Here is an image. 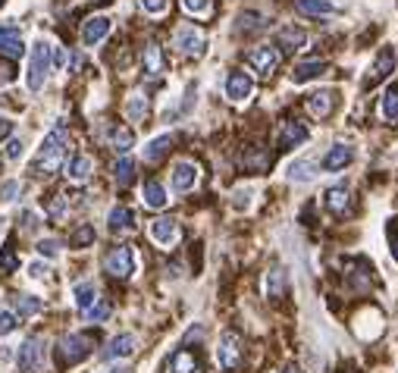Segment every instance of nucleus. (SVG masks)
I'll use <instances>...</instances> for the list:
<instances>
[{"instance_id": "1", "label": "nucleus", "mask_w": 398, "mask_h": 373, "mask_svg": "<svg viewBox=\"0 0 398 373\" xmlns=\"http://www.w3.org/2000/svg\"><path fill=\"white\" fill-rule=\"evenodd\" d=\"M66 148H69V132L63 126H53L51 132L44 135L41 148H38V157H35V173L38 176H51L63 166L66 160Z\"/></svg>"}, {"instance_id": "2", "label": "nucleus", "mask_w": 398, "mask_h": 373, "mask_svg": "<svg viewBox=\"0 0 398 373\" xmlns=\"http://www.w3.org/2000/svg\"><path fill=\"white\" fill-rule=\"evenodd\" d=\"M47 72H51V44L44 41H35L32 44V53H29V76H25V82H29V91H41L44 82H47Z\"/></svg>"}, {"instance_id": "3", "label": "nucleus", "mask_w": 398, "mask_h": 373, "mask_svg": "<svg viewBox=\"0 0 398 373\" xmlns=\"http://www.w3.org/2000/svg\"><path fill=\"white\" fill-rule=\"evenodd\" d=\"M16 364L22 373H32V370H44L47 364V342L41 336H32L19 345V355H16Z\"/></svg>"}, {"instance_id": "4", "label": "nucleus", "mask_w": 398, "mask_h": 373, "mask_svg": "<svg viewBox=\"0 0 398 373\" xmlns=\"http://www.w3.org/2000/svg\"><path fill=\"white\" fill-rule=\"evenodd\" d=\"M104 270L110 276H117V280H129L135 273V251L132 245H117L110 251V254L104 257Z\"/></svg>"}, {"instance_id": "5", "label": "nucleus", "mask_w": 398, "mask_h": 373, "mask_svg": "<svg viewBox=\"0 0 398 373\" xmlns=\"http://www.w3.org/2000/svg\"><path fill=\"white\" fill-rule=\"evenodd\" d=\"M91 348H94L91 336H82V332H69V336L60 339V358H63L66 364L85 361V358L91 355Z\"/></svg>"}, {"instance_id": "6", "label": "nucleus", "mask_w": 398, "mask_h": 373, "mask_svg": "<svg viewBox=\"0 0 398 373\" xmlns=\"http://www.w3.org/2000/svg\"><path fill=\"white\" fill-rule=\"evenodd\" d=\"M173 41H176V51L185 53V57H201L207 47V38L201 29H194V25H179L176 35H173Z\"/></svg>"}, {"instance_id": "7", "label": "nucleus", "mask_w": 398, "mask_h": 373, "mask_svg": "<svg viewBox=\"0 0 398 373\" xmlns=\"http://www.w3.org/2000/svg\"><path fill=\"white\" fill-rule=\"evenodd\" d=\"M217 361L223 370H235L241 364V336L232 329H226L220 336V348H217Z\"/></svg>"}, {"instance_id": "8", "label": "nucleus", "mask_w": 398, "mask_h": 373, "mask_svg": "<svg viewBox=\"0 0 398 373\" xmlns=\"http://www.w3.org/2000/svg\"><path fill=\"white\" fill-rule=\"evenodd\" d=\"M151 239L157 242L160 248H173L182 239V229L173 216H157V220L151 223Z\"/></svg>"}, {"instance_id": "9", "label": "nucleus", "mask_w": 398, "mask_h": 373, "mask_svg": "<svg viewBox=\"0 0 398 373\" xmlns=\"http://www.w3.org/2000/svg\"><path fill=\"white\" fill-rule=\"evenodd\" d=\"M254 91V79L248 76V72L241 70H232L226 76V98L232 100V104H241V100H248Z\"/></svg>"}, {"instance_id": "10", "label": "nucleus", "mask_w": 398, "mask_h": 373, "mask_svg": "<svg viewBox=\"0 0 398 373\" xmlns=\"http://www.w3.org/2000/svg\"><path fill=\"white\" fill-rule=\"evenodd\" d=\"M248 66H251L258 76H270V72L279 66V51H276V47H270V44L254 47V51L248 53Z\"/></svg>"}, {"instance_id": "11", "label": "nucleus", "mask_w": 398, "mask_h": 373, "mask_svg": "<svg viewBox=\"0 0 398 373\" xmlns=\"http://www.w3.org/2000/svg\"><path fill=\"white\" fill-rule=\"evenodd\" d=\"M135 348H138V339L132 336V332H119V336L110 339V345L104 348V361H126V358L135 355Z\"/></svg>"}, {"instance_id": "12", "label": "nucleus", "mask_w": 398, "mask_h": 373, "mask_svg": "<svg viewBox=\"0 0 398 373\" xmlns=\"http://www.w3.org/2000/svg\"><path fill=\"white\" fill-rule=\"evenodd\" d=\"M198 185V166L192 164V160H179L176 166H173V188H176L179 195L192 192V188Z\"/></svg>"}, {"instance_id": "13", "label": "nucleus", "mask_w": 398, "mask_h": 373, "mask_svg": "<svg viewBox=\"0 0 398 373\" xmlns=\"http://www.w3.org/2000/svg\"><path fill=\"white\" fill-rule=\"evenodd\" d=\"M392 72H395V53L386 47V51H383L380 57H376V63L370 66V76L364 79V88H373L376 82H383V79L392 76Z\"/></svg>"}, {"instance_id": "14", "label": "nucleus", "mask_w": 398, "mask_h": 373, "mask_svg": "<svg viewBox=\"0 0 398 373\" xmlns=\"http://www.w3.org/2000/svg\"><path fill=\"white\" fill-rule=\"evenodd\" d=\"M301 141H307V126L305 123H286L279 129L276 145H279V151H292V148H298Z\"/></svg>"}, {"instance_id": "15", "label": "nucleus", "mask_w": 398, "mask_h": 373, "mask_svg": "<svg viewBox=\"0 0 398 373\" xmlns=\"http://www.w3.org/2000/svg\"><path fill=\"white\" fill-rule=\"evenodd\" d=\"M352 160H354L352 148H348V145H336V148H329V151L323 154V169H326V173H339V169H345Z\"/></svg>"}, {"instance_id": "16", "label": "nucleus", "mask_w": 398, "mask_h": 373, "mask_svg": "<svg viewBox=\"0 0 398 373\" xmlns=\"http://www.w3.org/2000/svg\"><path fill=\"white\" fill-rule=\"evenodd\" d=\"M107 35H110V19H107V16H91L88 22H85V29H82V41H85V47L100 44Z\"/></svg>"}, {"instance_id": "17", "label": "nucleus", "mask_w": 398, "mask_h": 373, "mask_svg": "<svg viewBox=\"0 0 398 373\" xmlns=\"http://www.w3.org/2000/svg\"><path fill=\"white\" fill-rule=\"evenodd\" d=\"M0 53H6V57H22L25 53V44H22L19 29H13V25H0Z\"/></svg>"}, {"instance_id": "18", "label": "nucleus", "mask_w": 398, "mask_h": 373, "mask_svg": "<svg viewBox=\"0 0 398 373\" xmlns=\"http://www.w3.org/2000/svg\"><path fill=\"white\" fill-rule=\"evenodd\" d=\"M333 107H336V91H314L307 98V113L310 117H317V119L329 117Z\"/></svg>"}, {"instance_id": "19", "label": "nucleus", "mask_w": 398, "mask_h": 373, "mask_svg": "<svg viewBox=\"0 0 398 373\" xmlns=\"http://www.w3.org/2000/svg\"><path fill=\"white\" fill-rule=\"evenodd\" d=\"M326 70H329V66L323 63V60H305V63H298V66H295V72H292V82H295V85H305V82H310V79H320V76H326Z\"/></svg>"}, {"instance_id": "20", "label": "nucleus", "mask_w": 398, "mask_h": 373, "mask_svg": "<svg viewBox=\"0 0 398 373\" xmlns=\"http://www.w3.org/2000/svg\"><path fill=\"white\" fill-rule=\"evenodd\" d=\"M107 223H110V233L113 235H126L135 229V214L129 207H113L110 216H107Z\"/></svg>"}, {"instance_id": "21", "label": "nucleus", "mask_w": 398, "mask_h": 373, "mask_svg": "<svg viewBox=\"0 0 398 373\" xmlns=\"http://www.w3.org/2000/svg\"><path fill=\"white\" fill-rule=\"evenodd\" d=\"M166 373H201V364L188 348H179L166 364Z\"/></svg>"}, {"instance_id": "22", "label": "nucleus", "mask_w": 398, "mask_h": 373, "mask_svg": "<svg viewBox=\"0 0 398 373\" xmlns=\"http://www.w3.org/2000/svg\"><path fill=\"white\" fill-rule=\"evenodd\" d=\"M91 169H94V160L88 157V154H76V157L66 164V179L69 182H85L91 176Z\"/></svg>"}, {"instance_id": "23", "label": "nucleus", "mask_w": 398, "mask_h": 373, "mask_svg": "<svg viewBox=\"0 0 398 373\" xmlns=\"http://www.w3.org/2000/svg\"><path fill=\"white\" fill-rule=\"evenodd\" d=\"M380 113L389 126H398V82L389 85L383 91V100H380Z\"/></svg>"}, {"instance_id": "24", "label": "nucleus", "mask_w": 398, "mask_h": 373, "mask_svg": "<svg viewBox=\"0 0 398 373\" xmlns=\"http://www.w3.org/2000/svg\"><path fill=\"white\" fill-rule=\"evenodd\" d=\"M323 198H326V210H329V214H345L348 204H352L345 182H342V185H333L326 195H323Z\"/></svg>"}, {"instance_id": "25", "label": "nucleus", "mask_w": 398, "mask_h": 373, "mask_svg": "<svg viewBox=\"0 0 398 373\" xmlns=\"http://www.w3.org/2000/svg\"><path fill=\"white\" fill-rule=\"evenodd\" d=\"M164 51H160V44H147L145 47V72L151 79H160L164 76Z\"/></svg>"}, {"instance_id": "26", "label": "nucleus", "mask_w": 398, "mask_h": 373, "mask_svg": "<svg viewBox=\"0 0 398 373\" xmlns=\"http://www.w3.org/2000/svg\"><path fill=\"white\" fill-rule=\"evenodd\" d=\"M141 198H145V204L151 207V210H164L166 201H170V198H166V188L160 185V182H154V179L145 182V192H141Z\"/></svg>"}, {"instance_id": "27", "label": "nucleus", "mask_w": 398, "mask_h": 373, "mask_svg": "<svg viewBox=\"0 0 398 373\" xmlns=\"http://www.w3.org/2000/svg\"><path fill=\"white\" fill-rule=\"evenodd\" d=\"M170 145H173V135H157V138H151V141H147V148H145V160H147V164L164 160L166 151H170Z\"/></svg>"}, {"instance_id": "28", "label": "nucleus", "mask_w": 398, "mask_h": 373, "mask_svg": "<svg viewBox=\"0 0 398 373\" xmlns=\"http://www.w3.org/2000/svg\"><path fill=\"white\" fill-rule=\"evenodd\" d=\"M72 295H76V308L82 310V314H88L94 308V301H98V289H94V282H79L76 289H72Z\"/></svg>"}, {"instance_id": "29", "label": "nucleus", "mask_w": 398, "mask_h": 373, "mask_svg": "<svg viewBox=\"0 0 398 373\" xmlns=\"http://www.w3.org/2000/svg\"><path fill=\"white\" fill-rule=\"evenodd\" d=\"M307 41V35L301 29H295V25H288V29H282L279 32V47L286 53H292V51H298V47H305Z\"/></svg>"}, {"instance_id": "30", "label": "nucleus", "mask_w": 398, "mask_h": 373, "mask_svg": "<svg viewBox=\"0 0 398 373\" xmlns=\"http://www.w3.org/2000/svg\"><path fill=\"white\" fill-rule=\"evenodd\" d=\"M286 176L292 182H310L317 176V166H314V160H295V164H288Z\"/></svg>"}, {"instance_id": "31", "label": "nucleus", "mask_w": 398, "mask_h": 373, "mask_svg": "<svg viewBox=\"0 0 398 373\" xmlns=\"http://www.w3.org/2000/svg\"><path fill=\"white\" fill-rule=\"evenodd\" d=\"M126 117H129L132 123H141V119L147 117V98L141 91L129 94V100H126Z\"/></svg>"}, {"instance_id": "32", "label": "nucleus", "mask_w": 398, "mask_h": 373, "mask_svg": "<svg viewBox=\"0 0 398 373\" xmlns=\"http://www.w3.org/2000/svg\"><path fill=\"white\" fill-rule=\"evenodd\" d=\"M264 289H267V298H282V292H286V270H279V267L270 270L264 280Z\"/></svg>"}, {"instance_id": "33", "label": "nucleus", "mask_w": 398, "mask_h": 373, "mask_svg": "<svg viewBox=\"0 0 398 373\" xmlns=\"http://www.w3.org/2000/svg\"><path fill=\"white\" fill-rule=\"evenodd\" d=\"M298 13H305V16H329V13H336V6L329 0H298Z\"/></svg>"}, {"instance_id": "34", "label": "nucleus", "mask_w": 398, "mask_h": 373, "mask_svg": "<svg viewBox=\"0 0 398 373\" xmlns=\"http://www.w3.org/2000/svg\"><path fill=\"white\" fill-rule=\"evenodd\" d=\"M110 141H113V148H117L119 154H126L135 145V135H132V129L117 126V129H113V135H110Z\"/></svg>"}, {"instance_id": "35", "label": "nucleus", "mask_w": 398, "mask_h": 373, "mask_svg": "<svg viewBox=\"0 0 398 373\" xmlns=\"http://www.w3.org/2000/svg\"><path fill=\"white\" fill-rule=\"evenodd\" d=\"M91 242H94V226H88V223L76 226V233L69 235V245H72V248H88Z\"/></svg>"}, {"instance_id": "36", "label": "nucleus", "mask_w": 398, "mask_h": 373, "mask_svg": "<svg viewBox=\"0 0 398 373\" xmlns=\"http://www.w3.org/2000/svg\"><path fill=\"white\" fill-rule=\"evenodd\" d=\"M113 173H117V182H119V185H129V182L135 179V160H132V157L117 160V169H113Z\"/></svg>"}, {"instance_id": "37", "label": "nucleus", "mask_w": 398, "mask_h": 373, "mask_svg": "<svg viewBox=\"0 0 398 373\" xmlns=\"http://www.w3.org/2000/svg\"><path fill=\"white\" fill-rule=\"evenodd\" d=\"M41 308H44L41 298H35V295H22V298H19V317H35Z\"/></svg>"}, {"instance_id": "38", "label": "nucleus", "mask_w": 398, "mask_h": 373, "mask_svg": "<svg viewBox=\"0 0 398 373\" xmlns=\"http://www.w3.org/2000/svg\"><path fill=\"white\" fill-rule=\"evenodd\" d=\"M85 317H88L91 323H104L107 317H110V301H107V298H98V301H94V308Z\"/></svg>"}, {"instance_id": "39", "label": "nucleus", "mask_w": 398, "mask_h": 373, "mask_svg": "<svg viewBox=\"0 0 398 373\" xmlns=\"http://www.w3.org/2000/svg\"><path fill=\"white\" fill-rule=\"evenodd\" d=\"M254 29H264V16H258V13H241L239 32H254Z\"/></svg>"}, {"instance_id": "40", "label": "nucleus", "mask_w": 398, "mask_h": 373, "mask_svg": "<svg viewBox=\"0 0 398 373\" xmlns=\"http://www.w3.org/2000/svg\"><path fill=\"white\" fill-rule=\"evenodd\" d=\"M182 6H185L192 16H207V13H211V0H182Z\"/></svg>"}, {"instance_id": "41", "label": "nucleus", "mask_w": 398, "mask_h": 373, "mask_svg": "<svg viewBox=\"0 0 398 373\" xmlns=\"http://www.w3.org/2000/svg\"><path fill=\"white\" fill-rule=\"evenodd\" d=\"M0 270H4V273H13V270H19V257L13 254L10 248L0 251Z\"/></svg>"}, {"instance_id": "42", "label": "nucleus", "mask_w": 398, "mask_h": 373, "mask_svg": "<svg viewBox=\"0 0 398 373\" xmlns=\"http://www.w3.org/2000/svg\"><path fill=\"white\" fill-rule=\"evenodd\" d=\"M38 254L41 257H60V242L57 239H41L38 242Z\"/></svg>"}, {"instance_id": "43", "label": "nucleus", "mask_w": 398, "mask_h": 373, "mask_svg": "<svg viewBox=\"0 0 398 373\" xmlns=\"http://www.w3.org/2000/svg\"><path fill=\"white\" fill-rule=\"evenodd\" d=\"M141 6H145V13H151V16H164L170 0H141Z\"/></svg>"}, {"instance_id": "44", "label": "nucleus", "mask_w": 398, "mask_h": 373, "mask_svg": "<svg viewBox=\"0 0 398 373\" xmlns=\"http://www.w3.org/2000/svg\"><path fill=\"white\" fill-rule=\"evenodd\" d=\"M13 329H16V317L10 310H0V336H10Z\"/></svg>"}, {"instance_id": "45", "label": "nucleus", "mask_w": 398, "mask_h": 373, "mask_svg": "<svg viewBox=\"0 0 398 373\" xmlns=\"http://www.w3.org/2000/svg\"><path fill=\"white\" fill-rule=\"evenodd\" d=\"M22 151H25L22 138H10V141H6V157H10V160H19V157H22Z\"/></svg>"}, {"instance_id": "46", "label": "nucleus", "mask_w": 398, "mask_h": 373, "mask_svg": "<svg viewBox=\"0 0 398 373\" xmlns=\"http://www.w3.org/2000/svg\"><path fill=\"white\" fill-rule=\"evenodd\" d=\"M63 214H66V198L63 195H57L53 204H51V220H63Z\"/></svg>"}, {"instance_id": "47", "label": "nucleus", "mask_w": 398, "mask_h": 373, "mask_svg": "<svg viewBox=\"0 0 398 373\" xmlns=\"http://www.w3.org/2000/svg\"><path fill=\"white\" fill-rule=\"evenodd\" d=\"M13 79H16V70H13V63L0 60V85H10Z\"/></svg>"}, {"instance_id": "48", "label": "nucleus", "mask_w": 398, "mask_h": 373, "mask_svg": "<svg viewBox=\"0 0 398 373\" xmlns=\"http://www.w3.org/2000/svg\"><path fill=\"white\" fill-rule=\"evenodd\" d=\"M22 223H25V233H35V229H38V216L35 214H32V210H25V214H22Z\"/></svg>"}, {"instance_id": "49", "label": "nucleus", "mask_w": 398, "mask_h": 373, "mask_svg": "<svg viewBox=\"0 0 398 373\" xmlns=\"http://www.w3.org/2000/svg\"><path fill=\"white\" fill-rule=\"evenodd\" d=\"M389 242H392V251H395V261H398V220L389 223Z\"/></svg>"}, {"instance_id": "50", "label": "nucleus", "mask_w": 398, "mask_h": 373, "mask_svg": "<svg viewBox=\"0 0 398 373\" xmlns=\"http://www.w3.org/2000/svg\"><path fill=\"white\" fill-rule=\"evenodd\" d=\"M51 53H53V66H57V70H63V66H66V53H63V47H51Z\"/></svg>"}, {"instance_id": "51", "label": "nucleus", "mask_w": 398, "mask_h": 373, "mask_svg": "<svg viewBox=\"0 0 398 373\" xmlns=\"http://www.w3.org/2000/svg\"><path fill=\"white\" fill-rule=\"evenodd\" d=\"M29 276L41 280V276H47V267H44V263H32V267H29Z\"/></svg>"}, {"instance_id": "52", "label": "nucleus", "mask_w": 398, "mask_h": 373, "mask_svg": "<svg viewBox=\"0 0 398 373\" xmlns=\"http://www.w3.org/2000/svg\"><path fill=\"white\" fill-rule=\"evenodd\" d=\"M10 132H13V123H10L6 117H0V138H6Z\"/></svg>"}, {"instance_id": "53", "label": "nucleus", "mask_w": 398, "mask_h": 373, "mask_svg": "<svg viewBox=\"0 0 398 373\" xmlns=\"http://www.w3.org/2000/svg\"><path fill=\"white\" fill-rule=\"evenodd\" d=\"M16 192H19V185H16V182H10V185H6L0 195H4V201H13V195H16Z\"/></svg>"}, {"instance_id": "54", "label": "nucleus", "mask_w": 398, "mask_h": 373, "mask_svg": "<svg viewBox=\"0 0 398 373\" xmlns=\"http://www.w3.org/2000/svg\"><path fill=\"white\" fill-rule=\"evenodd\" d=\"M248 195L251 192H235V207H248Z\"/></svg>"}, {"instance_id": "55", "label": "nucleus", "mask_w": 398, "mask_h": 373, "mask_svg": "<svg viewBox=\"0 0 398 373\" xmlns=\"http://www.w3.org/2000/svg\"><path fill=\"white\" fill-rule=\"evenodd\" d=\"M286 373H301L298 367H286Z\"/></svg>"}, {"instance_id": "56", "label": "nucleus", "mask_w": 398, "mask_h": 373, "mask_svg": "<svg viewBox=\"0 0 398 373\" xmlns=\"http://www.w3.org/2000/svg\"><path fill=\"white\" fill-rule=\"evenodd\" d=\"M113 373H126V370H113Z\"/></svg>"}, {"instance_id": "57", "label": "nucleus", "mask_w": 398, "mask_h": 373, "mask_svg": "<svg viewBox=\"0 0 398 373\" xmlns=\"http://www.w3.org/2000/svg\"><path fill=\"white\" fill-rule=\"evenodd\" d=\"M100 4H110V0H100Z\"/></svg>"}]
</instances>
